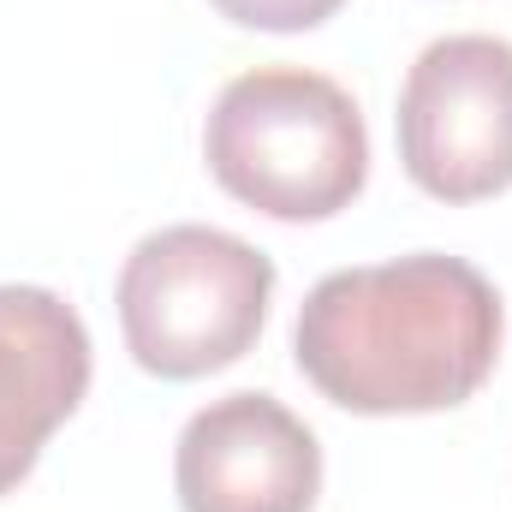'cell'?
Returning a JSON list of instances; mask_svg holds the SVG:
<instances>
[{
	"label": "cell",
	"instance_id": "obj_2",
	"mask_svg": "<svg viewBox=\"0 0 512 512\" xmlns=\"http://www.w3.org/2000/svg\"><path fill=\"white\" fill-rule=\"evenodd\" d=\"M203 155L227 197L274 221H328L370 179L358 102L304 66L239 72L209 108Z\"/></svg>",
	"mask_w": 512,
	"mask_h": 512
},
{
	"label": "cell",
	"instance_id": "obj_7",
	"mask_svg": "<svg viewBox=\"0 0 512 512\" xmlns=\"http://www.w3.org/2000/svg\"><path fill=\"white\" fill-rule=\"evenodd\" d=\"M209 6L245 30H310V24L334 18L346 0H209Z\"/></svg>",
	"mask_w": 512,
	"mask_h": 512
},
{
	"label": "cell",
	"instance_id": "obj_6",
	"mask_svg": "<svg viewBox=\"0 0 512 512\" xmlns=\"http://www.w3.org/2000/svg\"><path fill=\"white\" fill-rule=\"evenodd\" d=\"M90 334L48 286H0V495L42 459L48 435L84 405Z\"/></svg>",
	"mask_w": 512,
	"mask_h": 512
},
{
	"label": "cell",
	"instance_id": "obj_4",
	"mask_svg": "<svg viewBox=\"0 0 512 512\" xmlns=\"http://www.w3.org/2000/svg\"><path fill=\"white\" fill-rule=\"evenodd\" d=\"M399 161L441 203H483L512 185V42L441 36L399 90Z\"/></svg>",
	"mask_w": 512,
	"mask_h": 512
},
{
	"label": "cell",
	"instance_id": "obj_1",
	"mask_svg": "<svg viewBox=\"0 0 512 512\" xmlns=\"http://www.w3.org/2000/svg\"><path fill=\"white\" fill-rule=\"evenodd\" d=\"M501 292L465 256L417 251L310 286L292 352L322 399L358 417L453 411L501 358Z\"/></svg>",
	"mask_w": 512,
	"mask_h": 512
},
{
	"label": "cell",
	"instance_id": "obj_3",
	"mask_svg": "<svg viewBox=\"0 0 512 512\" xmlns=\"http://www.w3.org/2000/svg\"><path fill=\"white\" fill-rule=\"evenodd\" d=\"M274 262L221 227H161L120 268L126 352L161 382H197L256 346Z\"/></svg>",
	"mask_w": 512,
	"mask_h": 512
},
{
	"label": "cell",
	"instance_id": "obj_5",
	"mask_svg": "<svg viewBox=\"0 0 512 512\" xmlns=\"http://www.w3.org/2000/svg\"><path fill=\"white\" fill-rule=\"evenodd\" d=\"M173 489L185 512H310L322 447L274 393H227L179 429Z\"/></svg>",
	"mask_w": 512,
	"mask_h": 512
}]
</instances>
